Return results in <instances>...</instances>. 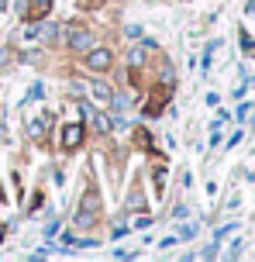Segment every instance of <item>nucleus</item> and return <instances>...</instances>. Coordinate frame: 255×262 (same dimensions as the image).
<instances>
[{"instance_id": "f257e3e1", "label": "nucleus", "mask_w": 255, "mask_h": 262, "mask_svg": "<svg viewBox=\"0 0 255 262\" xmlns=\"http://www.w3.org/2000/svg\"><path fill=\"white\" fill-rule=\"evenodd\" d=\"M86 66H90L94 73H104V69L114 66V52H110V49H90V52H86Z\"/></svg>"}, {"instance_id": "f03ea898", "label": "nucleus", "mask_w": 255, "mask_h": 262, "mask_svg": "<svg viewBox=\"0 0 255 262\" xmlns=\"http://www.w3.org/2000/svg\"><path fill=\"white\" fill-rule=\"evenodd\" d=\"M69 49H73V52H90V49H94V35H90V31H69Z\"/></svg>"}, {"instance_id": "1a4fd4ad", "label": "nucleus", "mask_w": 255, "mask_h": 262, "mask_svg": "<svg viewBox=\"0 0 255 262\" xmlns=\"http://www.w3.org/2000/svg\"><path fill=\"white\" fill-rule=\"evenodd\" d=\"M110 107H114V111H128V100H124V97H110Z\"/></svg>"}, {"instance_id": "9d476101", "label": "nucleus", "mask_w": 255, "mask_h": 262, "mask_svg": "<svg viewBox=\"0 0 255 262\" xmlns=\"http://www.w3.org/2000/svg\"><path fill=\"white\" fill-rule=\"evenodd\" d=\"M4 7H7V0H0V11H4Z\"/></svg>"}, {"instance_id": "6e6552de", "label": "nucleus", "mask_w": 255, "mask_h": 262, "mask_svg": "<svg viewBox=\"0 0 255 262\" xmlns=\"http://www.w3.org/2000/svg\"><path fill=\"white\" fill-rule=\"evenodd\" d=\"M94 93L100 97V100H110V97H114V93H110V86H107V83H100V79L94 83Z\"/></svg>"}, {"instance_id": "423d86ee", "label": "nucleus", "mask_w": 255, "mask_h": 262, "mask_svg": "<svg viewBox=\"0 0 255 262\" xmlns=\"http://www.w3.org/2000/svg\"><path fill=\"white\" fill-rule=\"evenodd\" d=\"M49 7H52V0H35V7L28 11V21H41L49 14Z\"/></svg>"}, {"instance_id": "39448f33", "label": "nucleus", "mask_w": 255, "mask_h": 262, "mask_svg": "<svg viewBox=\"0 0 255 262\" xmlns=\"http://www.w3.org/2000/svg\"><path fill=\"white\" fill-rule=\"evenodd\" d=\"M80 224H94L97 221V196H86L83 200V207H80V217H76Z\"/></svg>"}, {"instance_id": "20e7f679", "label": "nucleus", "mask_w": 255, "mask_h": 262, "mask_svg": "<svg viewBox=\"0 0 255 262\" xmlns=\"http://www.w3.org/2000/svg\"><path fill=\"white\" fill-rule=\"evenodd\" d=\"M83 114L94 121V128L100 131V135H110V131H114V121H110L107 114H104V111H86V107H83Z\"/></svg>"}, {"instance_id": "7ed1b4c3", "label": "nucleus", "mask_w": 255, "mask_h": 262, "mask_svg": "<svg viewBox=\"0 0 255 262\" xmlns=\"http://www.w3.org/2000/svg\"><path fill=\"white\" fill-rule=\"evenodd\" d=\"M80 142H83V124H66L62 128V148H80Z\"/></svg>"}, {"instance_id": "9b49d317", "label": "nucleus", "mask_w": 255, "mask_h": 262, "mask_svg": "<svg viewBox=\"0 0 255 262\" xmlns=\"http://www.w3.org/2000/svg\"><path fill=\"white\" fill-rule=\"evenodd\" d=\"M0 238H4V224H0Z\"/></svg>"}, {"instance_id": "0eeeda50", "label": "nucleus", "mask_w": 255, "mask_h": 262, "mask_svg": "<svg viewBox=\"0 0 255 262\" xmlns=\"http://www.w3.org/2000/svg\"><path fill=\"white\" fill-rule=\"evenodd\" d=\"M45 128H49V118H35V121H31V124H28V131H31L35 138H38V135H41V131H45Z\"/></svg>"}]
</instances>
